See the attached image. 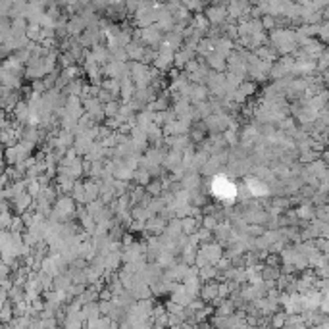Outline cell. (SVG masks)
Instances as JSON below:
<instances>
[{
	"mask_svg": "<svg viewBox=\"0 0 329 329\" xmlns=\"http://www.w3.org/2000/svg\"><path fill=\"white\" fill-rule=\"evenodd\" d=\"M285 321H287V314H275L273 319H271V323H273V327H283L285 325Z\"/></svg>",
	"mask_w": 329,
	"mask_h": 329,
	"instance_id": "cell-1",
	"label": "cell"
}]
</instances>
